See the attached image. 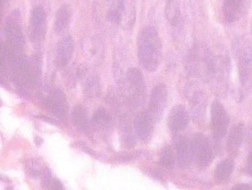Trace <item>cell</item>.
I'll return each instance as SVG.
<instances>
[{
	"mask_svg": "<svg viewBox=\"0 0 252 190\" xmlns=\"http://www.w3.org/2000/svg\"><path fill=\"white\" fill-rule=\"evenodd\" d=\"M139 62L143 68L154 72L158 68L162 55V43L156 28L148 26L142 29L138 37Z\"/></svg>",
	"mask_w": 252,
	"mask_h": 190,
	"instance_id": "cell-1",
	"label": "cell"
},
{
	"mask_svg": "<svg viewBox=\"0 0 252 190\" xmlns=\"http://www.w3.org/2000/svg\"><path fill=\"white\" fill-rule=\"evenodd\" d=\"M248 0H224L223 14L225 21L234 23L240 20L246 12Z\"/></svg>",
	"mask_w": 252,
	"mask_h": 190,
	"instance_id": "cell-17",
	"label": "cell"
},
{
	"mask_svg": "<svg viewBox=\"0 0 252 190\" xmlns=\"http://www.w3.org/2000/svg\"><path fill=\"white\" fill-rule=\"evenodd\" d=\"M174 148L178 166L182 170H186L193 163L191 140L180 134L175 135Z\"/></svg>",
	"mask_w": 252,
	"mask_h": 190,
	"instance_id": "cell-13",
	"label": "cell"
},
{
	"mask_svg": "<svg viewBox=\"0 0 252 190\" xmlns=\"http://www.w3.org/2000/svg\"><path fill=\"white\" fill-rule=\"evenodd\" d=\"M235 163L232 159H227L220 162L216 167L214 177L218 183H223L229 180L234 172Z\"/></svg>",
	"mask_w": 252,
	"mask_h": 190,
	"instance_id": "cell-21",
	"label": "cell"
},
{
	"mask_svg": "<svg viewBox=\"0 0 252 190\" xmlns=\"http://www.w3.org/2000/svg\"><path fill=\"white\" fill-rule=\"evenodd\" d=\"M231 62L225 54L214 56L206 82L212 93L219 97H224L228 93Z\"/></svg>",
	"mask_w": 252,
	"mask_h": 190,
	"instance_id": "cell-3",
	"label": "cell"
},
{
	"mask_svg": "<svg viewBox=\"0 0 252 190\" xmlns=\"http://www.w3.org/2000/svg\"><path fill=\"white\" fill-rule=\"evenodd\" d=\"M72 9L68 4L62 5L56 12L54 20V31L58 35L64 33L71 23Z\"/></svg>",
	"mask_w": 252,
	"mask_h": 190,
	"instance_id": "cell-19",
	"label": "cell"
},
{
	"mask_svg": "<svg viewBox=\"0 0 252 190\" xmlns=\"http://www.w3.org/2000/svg\"><path fill=\"white\" fill-rule=\"evenodd\" d=\"M129 97L131 101L140 106L144 104L146 95V86L142 71L138 68H130L126 74Z\"/></svg>",
	"mask_w": 252,
	"mask_h": 190,
	"instance_id": "cell-10",
	"label": "cell"
},
{
	"mask_svg": "<svg viewBox=\"0 0 252 190\" xmlns=\"http://www.w3.org/2000/svg\"><path fill=\"white\" fill-rule=\"evenodd\" d=\"M44 186L46 189L60 190H63V185L59 180L52 178L48 172L44 174Z\"/></svg>",
	"mask_w": 252,
	"mask_h": 190,
	"instance_id": "cell-27",
	"label": "cell"
},
{
	"mask_svg": "<svg viewBox=\"0 0 252 190\" xmlns=\"http://www.w3.org/2000/svg\"><path fill=\"white\" fill-rule=\"evenodd\" d=\"M185 92L189 101L191 115L198 125H202L205 122L208 107L206 93L195 83L188 84Z\"/></svg>",
	"mask_w": 252,
	"mask_h": 190,
	"instance_id": "cell-7",
	"label": "cell"
},
{
	"mask_svg": "<svg viewBox=\"0 0 252 190\" xmlns=\"http://www.w3.org/2000/svg\"><path fill=\"white\" fill-rule=\"evenodd\" d=\"M252 189V186L248 184H238V185L234 186V187L232 188V190H247Z\"/></svg>",
	"mask_w": 252,
	"mask_h": 190,
	"instance_id": "cell-28",
	"label": "cell"
},
{
	"mask_svg": "<svg viewBox=\"0 0 252 190\" xmlns=\"http://www.w3.org/2000/svg\"><path fill=\"white\" fill-rule=\"evenodd\" d=\"M47 16L44 7L35 6L31 11L28 26V34L30 40L34 43H40L46 37Z\"/></svg>",
	"mask_w": 252,
	"mask_h": 190,
	"instance_id": "cell-9",
	"label": "cell"
},
{
	"mask_svg": "<svg viewBox=\"0 0 252 190\" xmlns=\"http://www.w3.org/2000/svg\"><path fill=\"white\" fill-rule=\"evenodd\" d=\"M232 53L238 66L241 86L252 91V45L244 37H238L232 44Z\"/></svg>",
	"mask_w": 252,
	"mask_h": 190,
	"instance_id": "cell-2",
	"label": "cell"
},
{
	"mask_svg": "<svg viewBox=\"0 0 252 190\" xmlns=\"http://www.w3.org/2000/svg\"><path fill=\"white\" fill-rule=\"evenodd\" d=\"M74 52V41L67 35L58 41L56 50L55 63L58 69L64 68L72 58Z\"/></svg>",
	"mask_w": 252,
	"mask_h": 190,
	"instance_id": "cell-15",
	"label": "cell"
},
{
	"mask_svg": "<svg viewBox=\"0 0 252 190\" xmlns=\"http://www.w3.org/2000/svg\"><path fill=\"white\" fill-rule=\"evenodd\" d=\"M244 131L245 127L242 122L235 125L231 129L227 141V150L229 154L238 153L243 141Z\"/></svg>",
	"mask_w": 252,
	"mask_h": 190,
	"instance_id": "cell-20",
	"label": "cell"
},
{
	"mask_svg": "<svg viewBox=\"0 0 252 190\" xmlns=\"http://www.w3.org/2000/svg\"><path fill=\"white\" fill-rule=\"evenodd\" d=\"M5 34L9 44L7 46L12 48L14 54L22 50L25 41L20 24V15L18 12H14L9 16L5 26Z\"/></svg>",
	"mask_w": 252,
	"mask_h": 190,
	"instance_id": "cell-11",
	"label": "cell"
},
{
	"mask_svg": "<svg viewBox=\"0 0 252 190\" xmlns=\"http://www.w3.org/2000/svg\"><path fill=\"white\" fill-rule=\"evenodd\" d=\"M47 109L59 118H64L66 115L67 104L64 94L60 90H54L50 97L45 100Z\"/></svg>",
	"mask_w": 252,
	"mask_h": 190,
	"instance_id": "cell-18",
	"label": "cell"
},
{
	"mask_svg": "<svg viewBox=\"0 0 252 190\" xmlns=\"http://www.w3.org/2000/svg\"></svg>",
	"mask_w": 252,
	"mask_h": 190,
	"instance_id": "cell-31",
	"label": "cell"
},
{
	"mask_svg": "<svg viewBox=\"0 0 252 190\" xmlns=\"http://www.w3.org/2000/svg\"><path fill=\"white\" fill-rule=\"evenodd\" d=\"M99 90L98 80H97L96 77H90L87 82H86L85 89L86 95H88V97H95V96L97 95Z\"/></svg>",
	"mask_w": 252,
	"mask_h": 190,
	"instance_id": "cell-26",
	"label": "cell"
},
{
	"mask_svg": "<svg viewBox=\"0 0 252 190\" xmlns=\"http://www.w3.org/2000/svg\"><path fill=\"white\" fill-rule=\"evenodd\" d=\"M247 170L249 174L252 175V151L248 159Z\"/></svg>",
	"mask_w": 252,
	"mask_h": 190,
	"instance_id": "cell-29",
	"label": "cell"
},
{
	"mask_svg": "<svg viewBox=\"0 0 252 190\" xmlns=\"http://www.w3.org/2000/svg\"><path fill=\"white\" fill-rule=\"evenodd\" d=\"M167 103V89L163 83H159L152 90L148 110L156 122H159L163 117Z\"/></svg>",
	"mask_w": 252,
	"mask_h": 190,
	"instance_id": "cell-12",
	"label": "cell"
},
{
	"mask_svg": "<svg viewBox=\"0 0 252 190\" xmlns=\"http://www.w3.org/2000/svg\"><path fill=\"white\" fill-rule=\"evenodd\" d=\"M193 162L198 168H208L214 159L213 146L210 139L201 133H197L191 140Z\"/></svg>",
	"mask_w": 252,
	"mask_h": 190,
	"instance_id": "cell-6",
	"label": "cell"
},
{
	"mask_svg": "<svg viewBox=\"0 0 252 190\" xmlns=\"http://www.w3.org/2000/svg\"><path fill=\"white\" fill-rule=\"evenodd\" d=\"M165 16L172 26L178 25L181 19L180 0H168L165 8Z\"/></svg>",
	"mask_w": 252,
	"mask_h": 190,
	"instance_id": "cell-22",
	"label": "cell"
},
{
	"mask_svg": "<svg viewBox=\"0 0 252 190\" xmlns=\"http://www.w3.org/2000/svg\"><path fill=\"white\" fill-rule=\"evenodd\" d=\"M190 116L184 105H178L170 110L167 118V127L175 135H179L189 125Z\"/></svg>",
	"mask_w": 252,
	"mask_h": 190,
	"instance_id": "cell-14",
	"label": "cell"
},
{
	"mask_svg": "<svg viewBox=\"0 0 252 190\" xmlns=\"http://www.w3.org/2000/svg\"><path fill=\"white\" fill-rule=\"evenodd\" d=\"M73 125L81 131H87L90 128V120L87 111L82 106H76L71 114Z\"/></svg>",
	"mask_w": 252,
	"mask_h": 190,
	"instance_id": "cell-24",
	"label": "cell"
},
{
	"mask_svg": "<svg viewBox=\"0 0 252 190\" xmlns=\"http://www.w3.org/2000/svg\"><path fill=\"white\" fill-rule=\"evenodd\" d=\"M176 163V156L175 150L170 145H167L161 150L159 156V165L163 168L170 170L174 167Z\"/></svg>",
	"mask_w": 252,
	"mask_h": 190,
	"instance_id": "cell-25",
	"label": "cell"
},
{
	"mask_svg": "<svg viewBox=\"0 0 252 190\" xmlns=\"http://www.w3.org/2000/svg\"><path fill=\"white\" fill-rule=\"evenodd\" d=\"M3 1H9V0H3Z\"/></svg>",
	"mask_w": 252,
	"mask_h": 190,
	"instance_id": "cell-30",
	"label": "cell"
},
{
	"mask_svg": "<svg viewBox=\"0 0 252 190\" xmlns=\"http://www.w3.org/2000/svg\"><path fill=\"white\" fill-rule=\"evenodd\" d=\"M229 118L226 110L218 100L211 106V131L212 136L216 142H221L226 135Z\"/></svg>",
	"mask_w": 252,
	"mask_h": 190,
	"instance_id": "cell-8",
	"label": "cell"
},
{
	"mask_svg": "<svg viewBox=\"0 0 252 190\" xmlns=\"http://www.w3.org/2000/svg\"><path fill=\"white\" fill-rule=\"evenodd\" d=\"M156 123L155 119L148 109L140 112L135 118L134 129L135 134L142 140L151 138Z\"/></svg>",
	"mask_w": 252,
	"mask_h": 190,
	"instance_id": "cell-16",
	"label": "cell"
},
{
	"mask_svg": "<svg viewBox=\"0 0 252 190\" xmlns=\"http://www.w3.org/2000/svg\"><path fill=\"white\" fill-rule=\"evenodd\" d=\"M91 122L95 129L101 131H107L112 125V118L108 111L99 109L94 112Z\"/></svg>",
	"mask_w": 252,
	"mask_h": 190,
	"instance_id": "cell-23",
	"label": "cell"
},
{
	"mask_svg": "<svg viewBox=\"0 0 252 190\" xmlns=\"http://www.w3.org/2000/svg\"><path fill=\"white\" fill-rule=\"evenodd\" d=\"M214 57L208 46L202 43H196L190 49L186 57V71L191 76L206 82Z\"/></svg>",
	"mask_w": 252,
	"mask_h": 190,
	"instance_id": "cell-4",
	"label": "cell"
},
{
	"mask_svg": "<svg viewBox=\"0 0 252 190\" xmlns=\"http://www.w3.org/2000/svg\"><path fill=\"white\" fill-rule=\"evenodd\" d=\"M107 17L111 23L124 29L132 28L136 18L135 0H112Z\"/></svg>",
	"mask_w": 252,
	"mask_h": 190,
	"instance_id": "cell-5",
	"label": "cell"
}]
</instances>
